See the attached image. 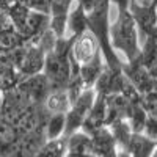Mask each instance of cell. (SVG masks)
Returning a JSON list of instances; mask_svg holds the SVG:
<instances>
[{
    "label": "cell",
    "mask_w": 157,
    "mask_h": 157,
    "mask_svg": "<svg viewBox=\"0 0 157 157\" xmlns=\"http://www.w3.org/2000/svg\"><path fill=\"white\" fill-rule=\"evenodd\" d=\"M109 39L115 54H121L127 63H132L140 55L141 38L140 30L129 8H118L116 16L109 25Z\"/></svg>",
    "instance_id": "1"
},
{
    "label": "cell",
    "mask_w": 157,
    "mask_h": 157,
    "mask_svg": "<svg viewBox=\"0 0 157 157\" xmlns=\"http://www.w3.org/2000/svg\"><path fill=\"white\" fill-rule=\"evenodd\" d=\"M71 44L72 39L58 38L55 47L46 54L43 75L47 78L50 90L68 88L74 71V61L71 58Z\"/></svg>",
    "instance_id": "2"
},
{
    "label": "cell",
    "mask_w": 157,
    "mask_h": 157,
    "mask_svg": "<svg viewBox=\"0 0 157 157\" xmlns=\"http://www.w3.org/2000/svg\"><path fill=\"white\" fill-rule=\"evenodd\" d=\"M94 99H96L94 88H86V90L82 91V94L71 104L69 110L64 113V118H66L64 137H68V135H71V134L82 129V124L85 123L91 107H93Z\"/></svg>",
    "instance_id": "3"
},
{
    "label": "cell",
    "mask_w": 157,
    "mask_h": 157,
    "mask_svg": "<svg viewBox=\"0 0 157 157\" xmlns=\"http://www.w3.org/2000/svg\"><path fill=\"white\" fill-rule=\"evenodd\" d=\"M99 55H102L99 43H98V39L94 38V35L91 32H85L83 35L72 39L71 58H72V61L77 64V66L94 60Z\"/></svg>",
    "instance_id": "4"
},
{
    "label": "cell",
    "mask_w": 157,
    "mask_h": 157,
    "mask_svg": "<svg viewBox=\"0 0 157 157\" xmlns=\"http://www.w3.org/2000/svg\"><path fill=\"white\" fill-rule=\"evenodd\" d=\"M90 152L94 157H116L118 145L107 126L90 134Z\"/></svg>",
    "instance_id": "5"
},
{
    "label": "cell",
    "mask_w": 157,
    "mask_h": 157,
    "mask_svg": "<svg viewBox=\"0 0 157 157\" xmlns=\"http://www.w3.org/2000/svg\"><path fill=\"white\" fill-rule=\"evenodd\" d=\"M137 61L148 74L157 78V39L155 36H148L141 41L140 55Z\"/></svg>",
    "instance_id": "6"
},
{
    "label": "cell",
    "mask_w": 157,
    "mask_h": 157,
    "mask_svg": "<svg viewBox=\"0 0 157 157\" xmlns=\"http://www.w3.org/2000/svg\"><path fill=\"white\" fill-rule=\"evenodd\" d=\"M85 32H88V16L85 10L77 5L74 2L69 14H68V21H66V33H64V38L74 39L77 36L83 35Z\"/></svg>",
    "instance_id": "7"
},
{
    "label": "cell",
    "mask_w": 157,
    "mask_h": 157,
    "mask_svg": "<svg viewBox=\"0 0 157 157\" xmlns=\"http://www.w3.org/2000/svg\"><path fill=\"white\" fill-rule=\"evenodd\" d=\"M155 146L157 143L143 132H132L124 151L130 157H149L155 149Z\"/></svg>",
    "instance_id": "8"
},
{
    "label": "cell",
    "mask_w": 157,
    "mask_h": 157,
    "mask_svg": "<svg viewBox=\"0 0 157 157\" xmlns=\"http://www.w3.org/2000/svg\"><path fill=\"white\" fill-rule=\"evenodd\" d=\"M105 66L107 64H105V60H104L102 55L96 57L94 60H91L85 64H80V66H78V77H80L83 86L85 88H94L96 82L102 75Z\"/></svg>",
    "instance_id": "9"
},
{
    "label": "cell",
    "mask_w": 157,
    "mask_h": 157,
    "mask_svg": "<svg viewBox=\"0 0 157 157\" xmlns=\"http://www.w3.org/2000/svg\"><path fill=\"white\" fill-rule=\"evenodd\" d=\"M43 107L47 113H66L71 107V98L68 94V90H50L43 102Z\"/></svg>",
    "instance_id": "10"
},
{
    "label": "cell",
    "mask_w": 157,
    "mask_h": 157,
    "mask_svg": "<svg viewBox=\"0 0 157 157\" xmlns=\"http://www.w3.org/2000/svg\"><path fill=\"white\" fill-rule=\"evenodd\" d=\"M64 129H66V118L64 113H49L44 124V134L46 140H58L64 137Z\"/></svg>",
    "instance_id": "11"
},
{
    "label": "cell",
    "mask_w": 157,
    "mask_h": 157,
    "mask_svg": "<svg viewBox=\"0 0 157 157\" xmlns=\"http://www.w3.org/2000/svg\"><path fill=\"white\" fill-rule=\"evenodd\" d=\"M22 3L27 6L30 11L41 13V14H47L49 16L50 6H52V0H22Z\"/></svg>",
    "instance_id": "12"
},
{
    "label": "cell",
    "mask_w": 157,
    "mask_h": 157,
    "mask_svg": "<svg viewBox=\"0 0 157 157\" xmlns=\"http://www.w3.org/2000/svg\"><path fill=\"white\" fill-rule=\"evenodd\" d=\"M149 157H157V146H155V149L152 151V154H151Z\"/></svg>",
    "instance_id": "13"
},
{
    "label": "cell",
    "mask_w": 157,
    "mask_h": 157,
    "mask_svg": "<svg viewBox=\"0 0 157 157\" xmlns=\"http://www.w3.org/2000/svg\"><path fill=\"white\" fill-rule=\"evenodd\" d=\"M154 10H155V16H157V0H155V5H154Z\"/></svg>",
    "instance_id": "14"
}]
</instances>
